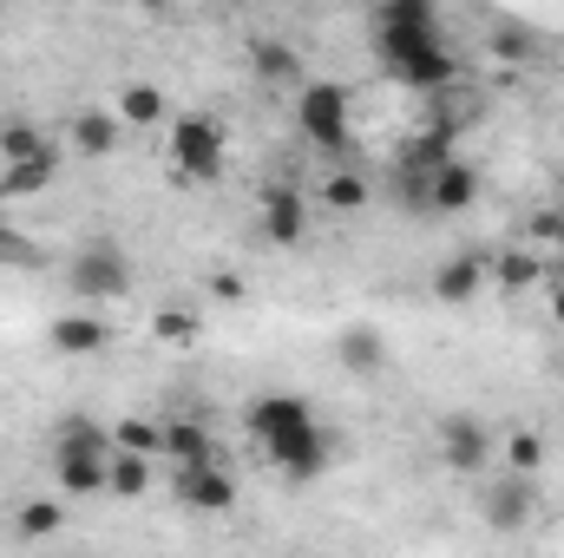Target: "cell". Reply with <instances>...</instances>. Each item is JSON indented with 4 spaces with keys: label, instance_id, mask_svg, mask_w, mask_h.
I'll list each match as a JSON object with an SVG mask.
<instances>
[{
    "label": "cell",
    "instance_id": "cell-14",
    "mask_svg": "<svg viewBox=\"0 0 564 558\" xmlns=\"http://www.w3.org/2000/svg\"><path fill=\"white\" fill-rule=\"evenodd\" d=\"M263 237H270V244H302V237H308V204H302V191H289V184H270V191H263Z\"/></svg>",
    "mask_w": 564,
    "mask_h": 558
},
{
    "label": "cell",
    "instance_id": "cell-23",
    "mask_svg": "<svg viewBox=\"0 0 564 558\" xmlns=\"http://www.w3.org/2000/svg\"><path fill=\"white\" fill-rule=\"evenodd\" d=\"M59 526H66V506H59V500H26V506L13 513V533H20V539H53Z\"/></svg>",
    "mask_w": 564,
    "mask_h": 558
},
{
    "label": "cell",
    "instance_id": "cell-25",
    "mask_svg": "<svg viewBox=\"0 0 564 558\" xmlns=\"http://www.w3.org/2000/svg\"><path fill=\"white\" fill-rule=\"evenodd\" d=\"M112 447H132V453H164V420H119L112 427Z\"/></svg>",
    "mask_w": 564,
    "mask_h": 558
},
{
    "label": "cell",
    "instance_id": "cell-11",
    "mask_svg": "<svg viewBox=\"0 0 564 558\" xmlns=\"http://www.w3.org/2000/svg\"><path fill=\"white\" fill-rule=\"evenodd\" d=\"M46 348L53 355H106L112 348V329L99 315H86V309H66V315L46 322Z\"/></svg>",
    "mask_w": 564,
    "mask_h": 558
},
{
    "label": "cell",
    "instance_id": "cell-16",
    "mask_svg": "<svg viewBox=\"0 0 564 558\" xmlns=\"http://www.w3.org/2000/svg\"><path fill=\"white\" fill-rule=\"evenodd\" d=\"M66 139H73L79 158H112L119 139H126V119H119V112H93V106H86V112H73Z\"/></svg>",
    "mask_w": 564,
    "mask_h": 558
},
{
    "label": "cell",
    "instance_id": "cell-18",
    "mask_svg": "<svg viewBox=\"0 0 564 558\" xmlns=\"http://www.w3.org/2000/svg\"><path fill=\"white\" fill-rule=\"evenodd\" d=\"M164 460L171 466H204V460H217V440H210V427L204 420H164Z\"/></svg>",
    "mask_w": 564,
    "mask_h": 558
},
{
    "label": "cell",
    "instance_id": "cell-15",
    "mask_svg": "<svg viewBox=\"0 0 564 558\" xmlns=\"http://www.w3.org/2000/svg\"><path fill=\"white\" fill-rule=\"evenodd\" d=\"M433 296H440L446 309L479 302V296H486V257H446V264L433 270Z\"/></svg>",
    "mask_w": 564,
    "mask_h": 558
},
{
    "label": "cell",
    "instance_id": "cell-5",
    "mask_svg": "<svg viewBox=\"0 0 564 558\" xmlns=\"http://www.w3.org/2000/svg\"><path fill=\"white\" fill-rule=\"evenodd\" d=\"M224 164H230V139H224L217 119L184 112V119L171 126V171H177L184 184H217Z\"/></svg>",
    "mask_w": 564,
    "mask_h": 558
},
{
    "label": "cell",
    "instance_id": "cell-8",
    "mask_svg": "<svg viewBox=\"0 0 564 558\" xmlns=\"http://www.w3.org/2000/svg\"><path fill=\"white\" fill-rule=\"evenodd\" d=\"M335 368H341V375H355V382L388 375V368H394L388 329H375V322H348V329H335Z\"/></svg>",
    "mask_w": 564,
    "mask_h": 558
},
{
    "label": "cell",
    "instance_id": "cell-7",
    "mask_svg": "<svg viewBox=\"0 0 564 558\" xmlns=\"http://www.w3.org/2000/svg\"><path fill=\"white\" fill-rule=\"evenodd\" d=\"M532 506H539V473H492L486 493H479V519L492 533H525L532 526Z\"/></svg>",
    "mask_w": 564,
    "mask_h": 558
},
{
    "label": "cell",
    "instance_id": "cell-31",
    "mask_svg": "<svg viewBox=\"0 0 564 558\" xmlns=\"http://www.w3.org/2000/svg\"><path fill=\"white\" fill-rule=\"evenodd\" d=\"M486 46H492L499 60H532V40H525L519 26H499V33H486Z\"/></svg>",
    "mask_w": 564,
    "mask_h": 558
},
{
    "label": "cell",
    "instance_id": "cell-34",
    "mask_svg": "<svg viewBox=\"0 0 564 558\" xmlns=\"http://www.w3.org/2000/svg\"><path fill=\"white\" fill-rule=\"evenodd\" d=\"M545 309H552V322L564 329V277H558V282H545Z\"/></svg>",
    "mask_w": 564,
    "mask_h": 558
},
{
    "label": "cell",
    "instance_id": "cell-1",
    "mask_svg": "<svg viewBox=\"0 0 564 558\" xmlns=\"http://www.w3.org/2000/svg\"><path fill=\"white\" fill-rule=\"evenodd\" d=\"M250 433H257L263 460L276 466L282 480H322L341 460V440L315 427L302 395H257L250 401Z\"/></svg>",
    "mask_w": 564,
    "mask_h": 558
},
{
    "label": "cell",
    "instance_id": "cell-3",
    "mask_svg": "<svg viewBox=\"0 0 564 558\" xmlns=\"http://www.w3.org/2000/svg\"><path fill=\"white\" fill-rule=\"evenodd\" d=\"M295 132L315 144V151L341 158L348 139H355V126H348V86H335V79H302V86H295Z\"/></svg>",
    "mask_w": 564,
    "mask_h": 558
},
{
    "label": "cell",
    "instance_id": "cell-2",
    "mask_svg": "<svg viewBox=\"0 0 564 558\" xmlns=\"http://www.w3.org/2000/svg\"><path fill=\"white\" fill-rule=\"evenodd\" d=\"M375 60L414 86V93H453L459 86V60L446 53L440 26H414V20H375Z\"/></svg>",
    "mask_w": 564,
    "mask_h": 558
},
{
    "label": "cell",
    "instance_id": "cell-4",
    "mask_svg": "<svg viewBox=\"0 0 564 558\" xmlns=\"http://www.w3.org/2000/svg\"><path fill=\"white\" fill-rule=\"evenodd\" d=\"M132 257L112 244V237H93V244H79L73 250V264H66V289L79 296V302H119V296H132Z\"/></svg>",
    "mask_w": 564,
    "mask_h": 558
},
{
    "label": "cell",
    "instance_id": "cell-9",
    "mask_svg": "<svg viewBox=\"0 0 564 558\" xmlns=\"http://www.w3.org/2000/svg\"><path fill=\"white\" fill-rule=\"evenodd\" d=\"M171 493H177V506H191V513H230V506H237V480H230L217 460L177 466V473H171Z\"/></svg>",
    "mask_w": 564,
    "mask_h": 558
},
{
    "label": "cell",
    "instance_id": "cell-24",
    "mask_svg": "<svg viewBox=\"0 0 564 558\" xmlns=\"http://www.w3.org/2000/svg\"><path fill=\"white\" fill-rule=\"evenodd\" d=\"M499 460H506L512 473H545V440H539L532 427H519V433L499 440Z\"/></svg>",
    "mask_w": 564,
    "mask_h": 558
},
{
    "label": "cell",
    "instance_id": "cell-10",
    "mask_svg": "<svg viewBox=\"0 0 564 558\" xmlns=\"http://www.w3.org/2000/svg\"><path fill=\"white\" fill-rule=\"evenodd\" d=\"M421 204H426V211H440V217H453V211H473V204H479V171H473V164L453 151L440 171H426Z\"/></svg>",
    "mask_w": 564,
    "mask_h": 558
},
{
    "label": "cell",
    "instance_id": "cell-35",
    "mask_svg": "<svg viewBox=\"0 0 564 558\" xmlns=\"http://www.w3.org/2000/svg\"><path fill=\"white\" fill-rule=\"evenodd\" d=\"M139 7H177V0H139Z\"/></svg>",
    "mask_w": 564,
    "mask_h": 558
},
{
    "label": "cell",
    "instance_id": "cell-30",
    "mask_svg": "<svg viewBox=\"0 0 564 558\" xmlns=\"http://www.w3.org/2000/svg\"><path fill=\"white\" fill-rule=\"evenodd\" d=\"M0 264H40V250H33V237H20L7 217H0Z\"/></svg>",
    "mask_w": 564,
    "mask_h": 558
},
{
    "label": "cell",
    "instance_id": "cell-32",
    "mask_svg": "<svg viewBox=\"0 0 564 558\" xmlns=\"http://www.w3.org/2000/svg\"><path fill=\"white\" fill-rule=\"evenodd\" d=\"M499 282H506V289H525V282H539V264H525V257H506V264H499Z\"/></svg>",
    "mask_w": 564,
    "mask_h": 558
},
{
    "label": "cell",
    "instance_id": "cell-33",
    "mask_svg": "<svg viewBox=\"0 0 564 558\" xmlns=\"http://www.w3.org/2000/svg\"><path fill=\"white\" fill-rule=\"evenodd\" d=\"M210 296H217V302H237V296H243V277H210Z\"/></svg>",
    "mask_w": 564,
    "mask_h": 558
},
{
    "label": "cell",
    "instance_id": "cell-6",
    "mask_svg": "<svg viewBox=\"0 0 564 558\" xmlns=\"http://www.w3.org/2000/svg\"><path fill=\"white\" fill-rule=\"evenodd\" d=\"M433 447H440V460H446L453 473H466V480H486L492 460H499V440H492V427L479 415H440Z\"/></svg>",
    "mask_w": 564,
    "mask_h": 558
},
{
    "label": "cell",
    "instance_id": "cell-27",
    "mask_svg": "<svg viewBox=\"0 0 564 558\" xmlns=\"http://www.w3.org/2000/svg\"><path fill=\"white\" fill-rule=\"evenodd\" d=\"M59 447H99V453H112V433L93 415H66L59 420Z\"/></svg>",
    "mask_w": 564,
    "mask_h": 558
},
{
    "label": "cell",
    "instance_id": "cell-20",
    "mask_svg": "<svg viewBox=\"0 0 564 558\" xmlns=\"http://www.w3.org/2000/svg\"><path fill=\"white\" fill-rule=\"evenodd\" d=\"M144 486H151V453L112 447V460H106V493H119V500H139Z\"/></svg>",
    "mask_w": 564,
    "mask_h": 558
},
{
    "label": "cell",
    "instance_id": "cell-28",
    "mask_svg": "<svg viewBox=\"0 0 564 558\" xmlns=\"http://www.w3.org/2000/svg\"><path fill=\"white\" fill-rule=\"evenodd\" d=\"M375 20H414V26H440V7L433 0H381Z\"/></svg>",
    "mask_w": 564,
    "mask_h": 558
},
{
    "label": "cell",
    "instance_id": "cell-19",
    "mask_svg": "<svg viewBox=\"0 0 564 558\" xmlns=\"http://www.w3.org/2000/svg\"><path fill=\"white\" fill-rule=\"evenodd\" d=\"M446 158H453V119H440V126H426V132H414V144L401 151V164H408L414 191L426 184V171H440Z\"/></svg>",
    "mask_w": 564,
    "mask_h": 558
},
{
    "label": "cell",
    "instance_id": "cell-22",
    "mask_svg": "<svg viewBox=\"0 0 564 558\" xmlns=\"http://www.w3.org/2000/svg\"><path fill=\"white\" fill-rule=\"evenodd\" d=\"M119 119H126V126H158V119H164V93H158L151 79H126V86H119Z\"/></svg>",
    "mask_w": 564,
    "mask_h": 558
},
{
    "label": "cell",
    "instance_id": "cell-21",
    "mask_svg": "<svg viewBox=\"0 0 564 558\" xmlns=\"http://www.w3.org/2000/svg\"><path fill=\"white\" fill-rule=\"evenodd\" d=\"M375 197V184L355 171V164H328V178H322V204L328 211H361Z\"/></svg>",
    "mask_w": 564,
    "mask_h": 558
},
{
    "label": "cell",
    "instance_id": "cell-17",
    "mask_svg": "<svg viewBox=\"0 0 564 558\" xmlns=\"http://www.w3.org/2000/svg\"><path fill=\"white\" fill-rule=\"evenodd\" d=\"M53 171H59L53 144H46V151H33V158H13V164L0 171V197H7V204H20V197H40V191L53 184Z\"/></svg>",
    "mask_w": 564,
    "mask_h": 558
},
{
    "label": "cell",
    "instance_id": "cell-13",
    "mask_svg": "<svg viewBox=\"0 0 564 558\" xmlns=\"http://www.w3.org/2000/svg\"><path fill=\"white\" fill-rule=\"evenodd\" d=\"M250 73H257V86H289V93H295V86H302V79H308V73H302V53H295V46H289V40H276V33H257V40H250Z\"/></svg>",
    "mask_w": 564,
    "mask_h": 558
},
{
    "label": "cell",
    "instance_id": "cell-36",
    "mask_svg": "<svg viewBox=\"0 0 564 558\" xmlns=\"http://www.w3.org/2000/svg\"><path fill=\"white\" fill-rule=\"evenodd\" d=\"M558 250H564V237H558Z\"/></svg>",
    "mask_w": 564,
    "mask_h": 558
},
{
    "label": "cell",
    "instance_id": "cell-12",
    "mask_svg": "<svg viewBox=\"0 0 564 558\" xmlns=\"http://www.w3.org/2000/svg\"><path fill=\"white\" fill-rule=\"evenodd\" d=\"M106 460H112V453H99V447H53V480H59V493H73V500L106 493Z\"/></svg>",
    "mask_w": 564,
    "mask_h": 558
},
{
    "label": "cell",
    "instance_id": "cell-26",
    "mask_svg": "<svg viewBox=\"0 0 564 558\" xmlns=\"http://www.w3.org/2000/svg\"><path fill=\"white\" fill-rule=\"evenodd\" d=\"M33 151H46V132L33 126V119H7L0 126V158L13 164V158H33Z\"/></svg>",
    "mask_w": 564,
    "mask_h": 558
},
{
    "label": "cell",
    "instance_id": "cell-29",
    "mask_svg": "<svg viewBox=\"0 0 564 558\" xmlns=\"http://www.w3.org/2000/svg\"><path fill=\"white\" fill-rule=\"evenodd\" d=\"M151 335H158V342H191V335H197V322H191L184 309H158V322H151Z\"/></svg>",
    "mask_w": 564,
    "mask_h": 558
}]
</instances>
